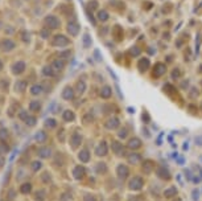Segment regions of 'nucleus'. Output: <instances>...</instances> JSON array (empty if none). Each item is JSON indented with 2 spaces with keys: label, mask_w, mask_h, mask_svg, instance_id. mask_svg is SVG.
<instances>
[{
  "label": "nucleus",
  "mask_w": 202,
  "mask_h": 201,
  "mask_svg": "<svg viewBox=\"0 0 202 201\" xmlns=\"http://www.w3.org/2000/svg\"><path fill=\"white\" fill-rule=\"evenodd\" d=\"M44 23H45L46 28H49V29H57V28H59V25H61L59 19L54 15H48L45 17V20H44Z\"/></svg>",
  "instance_id": "nucleus-1"
},
{
  "label": "nucleus",
  "mask_w": 202,
  "mask_h": 201,
  "mask_svg": "<svg viewBox=\"0 0 202 201\" xmlns=\"http://www.w3.org/2000/svg\"><path fill=\"white\" fill-rule=\"evenodd\" d=\"M41 167H42V163L38 162V160H34V162H32V164H30V168L33 172H38L41 170Z\"/></svg>",
  "instance_id": "nucleus-40"
},
{
  "label": "nucleus",
  "mask_w": 202,
  "mask_h": 201,
  "mask_svg": "<svg viewBox=\"0 0 202 201\" xmlns=\"http://www.w3.org/2000/svg\"><path fill=\"white\" fill-rule=\"evenodd\" d=\"M70 44V40L66 37L65 35H55L53 40H51V45L53 46H59V48H62V46H67Z\"/></svg>",
  "instance_id": "nucleus-2"
},
{
  "label": "nucleus",
  "mask_w": 202,
  "mask_h": 201,
  "mask_svg": "<svg viewBox=\"0 0 202 201\" xmlns=\"http://www.w3.org/2000/svg\"><path fill=\"white\" fill-rule=\"evenodd\" d=\"M30 191H32V184H30V183H24L23 185L20 187V192H21L23 195L30 193Z\"/></svg>",
  "instance_id": "nucleus-33"
},
{
  "label": "nucleus",
  "mask_w": 202,
  "mask_h": 201,
  "mask_svg": "<svg viewBox=\"0 0 202 201\" xmlns=\"http://www.w3.org/2000/svg\"><path fill=\"white\" fill-rule=\"evenodd\" d=\"M111 95H112V89L110 86H103L101 89V97L105 99H108Z\"/></svg>",
  "instance_id": "nucleus-26"
},
{
  "label": "nucleus",
  "mask_w": 202,
  "mask_h": 201,
  "mask_svg": "<svg viewBox=\"0 0 202 201\" xmlns=\"http://www.w3.org/2000/svg\"><path fill=\"white\" fill-rule=\"evenodd\" d=\"M176 201H181V200H180V199H177V200H176Z\"/></svg>",
  "instance_id": "nucleus-59"
},
{
  "label": "nucleus",
  "mask_w": 202,
  "mask_h": 201,
  "mask_svg": "<svg viewBox=\"0 0 202 201\" xmlns=\"http://www.w3.org/2000/svg\"><path fill=\"white\" fill-rule=\"evenodd\" d=\"M154 170V163L152 160H144V163H143V171H144L145 175H149L152 174Z\"/></svg>",
  "instance_id": "nucleus-18"
},
{
  "label": "nucleus",
  "mask_w": 202,
  "mask_h": 201,
  "mask_svg": "<svg viewBox=\"0 0 202 201\" xmlns=\"http://www.w3.org/2000/svg\"><path fill=\"white\" fill-rule=\"evenodd\" d=\"M25 69H27V65H25V62H24V61H16L13 65H12V73L16 74V75L24 73Z\"/></svg>",
  "instance_id": "nucleus-7"
},
{
  "label": "nucleus",
  "mask_w": 202,
  "mask_h": 201,
  "mask_svg": "<svg viewBox=\"0 0 202 201\" xmlns=\"http://www.w3.org/2000/svg\"><path fill=\"white\" fill-rule=\"evenodd\" d=\"M0 90H3V91L8 90V81L7 79H2V81H0Z\"/></svg>",
  "instance_id": "nucleus-45"
},
{
  "label": "nucleus",
  "mask_w": 202,
  "mask_h": 201,
  "mask_svg": "<svg viewBox=\"0 0 202 201\" xmlns=\"http://www.w3.org/2000/svg\"><path fill=\"white\" fill-rule=\"evenodd\" d=\"M95 154L98 156H106L108 154V146H107L106 142H101L95 148Z\"/></svg>",
  "instance_id": "nucleus-12"
},
{
  "label": "nucleus",
  "mask_w": 202,
  "mask_h": 201,
  "mask_svg": "<svg viewBox=\"0 0 202 201\" xmlns=\"http://www.w3.org/2000/svg\"><path fill=\"white\" fill-rule=\"evenodd\" d=\"M141 160H143V158L139 152H131V154L127 155V162L129 164H140Z\"/></svg>",
  "instance_id": "nucleus-10"
},
{
  "label": "nucleus",
  "mask_w": 202,
  "mask_h": 201,
  "mask_svg": "<svg viewBox=\"0 0 202 201\" xmlns=\"http://www.w3.org/2000/svg\"><path fill=\"white\" fill-rule=\"evenodd\" d=\"M62 118H63V120H66V122H73L75 119V114H74V111H71V110H65L62 112Z\"/></svg>",
  "instance_id": "nucleus-25"
},
{
  "label": "nucleus",
  "mask_w": 202,
  "mask_h": 201,
  "mask_svg": "<svg viewBox=\"0 0 202 201\" xmlns=\"http://www.w3.org/2000/svg\"><path fill=\"white\" fill-rule=\"evenodd\" d=\"M143 120H145L144 123H149V120H151V116H149V114L147 111L143 112Z\"/></svg>",
  "instance_id": "nucleus-49"
},
{
  "label": "nucleus",
  "mask_w": 202,
  "mask_h": 201,
  "mask_svg": "<svg viewBox=\"0 0 202 201\" xmlns=\"http://www.w3.org/2000/svg\"><path fill=\"white\" fill-rule=\"evenodd\" d=\"M180 77H181V71H180V69H178V68H177V69H174V70H173V73H172V78H176V79H178Z\"/></svg>",
  "instance_id": "nucleus-47"
},
{
  "label": "nucleus",
  "mask_w": 202,
  "mask_h": 201,
  "mask_svg": "<svg viewBox=\"0 0 202 201\" xmlns=\"http://www.w3.org/2000/svg\"><path fill=\"white\" fill-rule=\"evenodd\" d=\"M98 7V3L97 2H90V8H93V9H95V8Z\"/></svg>",
  "instance_id": "nucleus-54"
},
{
  "label": "nucleus",
  "mask_w": 202,
  "mask_h": 201,
  "mask_svg": "<svg viewBox=\"0 0 202 201\" xmlns=\"http://www.w3.org/2000/svg\"><path fill=\"white\" fill-rule=\"evenodd\" d=\"M75 90H77V93L79 95H82L86 91V82L85 81H78L77 85H75Z\"/></svg>",
  "instance_id": "nucleus-30"
},
{
  "label": "nucleus",
  "mask_w": 202,
  "mask_h": 201,
  "mask_svg": "<svg viewBox=\"0 0 202 201\" xmlns=\"http://www.w3.org/2000/svg\"><path fill=\"white\" fill-rule=\"evenodd\" d=\"M116 175H118V177L120 180H126L127 177H128V175H129L128 167H127L126 164H119V166L116 167Z\"/></svg>",
  "instance_id": "nucleus-5"
},
{
  "label": "nucleus",
  "mask_w": 202,
  "mask_h": 201,
  "mask_svg": "<svg viewBox=\"0 0 202 201\" xmlns=\"http://www.w3.org/2000/svg\"><path fill=\"white\" fill-rule=\"evenodd\" d=\"M21 40L24 42H28L30 40V35H29V32H27V31H23L21 32Z\"/></svg>",
  "instance_id": "nucleus-44"
},
{
  "label": "nucleus",
  "mask_w": 202,
  "mask_h": 201,
  "mask_svg": "<svg viewBox=\"0 0 202 201\" xmlns=\"http://www.w3.org/2000/svg\"><path fill=\"white\" fill-rule=\"evenodd\" d=\"M45 195H46V192L44 189L37 191V192H36V200H37V201H44V200H45Z\"/></svg>",
  "instance_id": "nucleus-41"
},
{
  "label": "nucleus",
  "mask_w": 202,
  "mask_h": 201,
  "mask_svg": "<svg viewBox=\"0 0 202 201\" xmlns=\"http://www.w3.org/2000/svg\"><path fill=\"white\" fill-rule=\"evenodd\" d=\"M196 142L198 146H202V136H198V138H196Z\"/></svg>",
  "instance_id": "nucleus-55"
},
{
  "label": "nucleus",
  "mask_w": 202,
  "mask_h": 201,
  "mask_svg": "<svg viewBox=\"0 0 202 201\" xmlns=\"http://www.w3.org/2000/svg\"><path fill=\"white\" fill-rule=\"evenodd\" d=\"M46 138H48V135H46V132L45 131H37V134L34 135V140L37 143H44L46 140Z\"/></svg>",
  "instance_id": "nucleus-27"
},
{
  "label": "nucleus",
  "mask_w": 202,
  "mask_h": 201,
  "mask_svg": "<svg viewBox=\"0 0 202 201\" xmlns=\"http://www.w3.org/2000/svg\"><path fill=\"white\" fill-rule=\"evenodd\" d=\"M37 154H38V156L41 159H49L50 156H51V148H49V147H41V148H38Z\"/></svg>",
  "instance_id": "nucleus-20"
},
{
  "label": "nucleus",
  "mask_w": 202,
  "mask_h": 201,
  "mask_svg": "<svg viewBox=\"0 0 202 201\" xmlns=\"http://www.w3.org/2000/svg\"><path fill=\"white\" fill-rule=\"evenodd\" d=\"M9 152V146L5 142H0V155H5Z\"/></svg>",
  "instance_id": "nucleus-36"
},
{
  "label": "nucleus",
  "mask_w": 202,
  "mask_h": 201,
  "mask_svg": "<svg viewBox=\"0 0 202 201\" xmlns=\"http://www.w3.org/2000/svg\"><path fill=\"white\" fill-rule=\"evenodd\" d=\"M16 106H17V104H12V106L9 107V110H8V111H9V112H8V114H9V116H13V115H15V112H13V108H15Z\"/></svg>",
  "instance_id": "nucleus-52"
},
{
  "label": "nucleus",
  "mask_w": 202,
  "mask_h": 201,
  "mask_svg": "<svg viewBox=\"0 0 202 201\" xmlns=\"http://www.w3.org/2000/svg\"><path fill=\"white\" fill-rule=\"evenodd\" d=\"M3 70V62H2V60H0V71Z\"/></svg>",
  "instance_id": "nucleus-58"
},
{
  "label": "nucleus",
  "mask_w": 202,
  "mask_h": 201,
  "mask_svg": "<svg viewBox=\"0 0 202 201\" xmlns=\"http://www.w3.org/2000/svg\"><path fill=\"white\" fill-rule=\"evenodd\" d=\"M66 56H70V50H66V52H63V53H61V58L66 57Z\"/></svg>",
  "instance_id": "nucleus-56"
},
{
  "label": "nucleus",
  "mask_w": 202,
  "mask_h": 201,
  "mask_svg": "<svg viewBox=\"0 0 202 201\" xmlns=\"http://www.w3.org/2000/svg\"><path fill=\"white\" fill-rule=\"evenodd\" d=\"M143 185H144V180L140 176H133L128 183V188L131 191H140Z\"/></svg>",
  "instance_id": "nucleus-3"
},
{
  "label": "nucleus",
  "mask_w": 202,
  "mask_h": 201,
  "mask_svg": "<svg viewBox=\"0 0 202 201\" xmlns=\"http://www.w3.org/2000/svg\"><path fill=\"white\" fill-rule=\"evenodd\" d=\"M149 65H151V62H149L148 58H141L140 61H139V64H137V68H139V70H140V71H147L149 69Z\"/></svg>",
  "instance_id": "nucleus-23"
},
{
  "label": "nucleus",
  "mask_w": 202,
  "mask_h": 201,
  "mask_svg": "<svg viewBox=\"0 0 202 201\" xmlns=\"http://www.w3.org/2000/svg\"><path fill=\"white\" fill-rule=\"evenodd\" d=\"M127 147L129 150H139L141 147V140L139 138H131L128 140V143H127Z\"/></svg>",
  "instance_id": "nucleus-17"
},
{
  "label": "nucleus",
  "mask_w": 202,
  "mask_h": 201,
  "mask_svg": "<svg viewBox=\"0 0 202 201\" xmlns=\"http://www.w3.org/2000/svg\"><path fill=\"white\" fill-rule=\"evenodd\" d=\"M42 180L45 183H48V181H50V176H49V174H48V172H45V174L42 175Z\"/></svg>",
  "instance_id": "nucleus-51"
},
{
  "label": "nucleus",
  "mask_w": 202,
  "mask_h": 201,
  "mask_svg": "<svg viewBox=\"0 0 202 201\" xmlns=\"http://www.w3.org/2000/svg\"><path fill=\"white\" fill-rule=\"evenodd\" d=\"M57 126V120L53 119V118H48L45 119V127L46 128H54Z\"/></svg>",
  "instance_id": "nucleus-39"
},
{
  "label": "nucleus",
  "mask_w": 202,
  "mask_h": 201,
  "mask_svg": "<svg viewBox=\"0 0 202 201\" xmlns=\"http://www.w3.org/2000/svg\"><path fill=\"white\" fill-rule=\"evenodd\" d=\"M198 199H200V196H198V191H197V189H194V191H193V200H194V201H197Z\"/></svg>",
  "instance_id": "nucleus-53"
},
{
  "label": "nucleus",
  "mask_w": 202,
  "mask_h": 201,
  "mask_svg": "<svg viewBox=\"0 0 202 201\" xmlns=\"http://www.w3.org/2000/svg\"><path fill=\"white\" fill-rule=\"evenodd\" d=\"M50 66L53 68L54 71H61V70L65 69V61H63L62 58H57V60H54Z\"/></svg>",
  "instance_id": "nucleus-19"
},
{
  "label": "nucleus",
  "mask_w": 202,
  "mask_h": 201,
  "mask_svg": "<svg viewBox=\"0 0 202 201\" xmlns=\"http://www.w3.org/2000/svg\"><path fill=\"white\" fill-rule=\"evenodd\" d=\"M15 48H16V44L12 41L11 38H5V40H3V41H2L3 52H11V50H13Z\"/></svg>",
  "instance_id": "nucleus-14"
},
{
  "label": "nucleus",
  "mask_w": 202,
  "mask_h": 201,
  "mask_svg": "<svg viewBox=\"0 0 202 201\" xmlns=\"http://www.w3.org/2000/svg\"><path fill=\"white\" fill-rule=\"evenodd\" d=\"M8 135H9V132H8L7 128H4V127L0 128V142H7Z\"/></svg>",
  "instance_id": "nucleus-35"
},
{
  "label": "nucleus",
  "mask_w": 202,
  "mask_h": 201,
  "mask_svg": "<svg viewBox=\"0 0 202 201\" xmlns=\"http://www.w3.org/2000/svg\"><path fill=\"white\" fill-rule=\"evenodd\" d=\"M98 20H101V21H107L108 20V12L102 9L98 12Z\"/></svg>",
  "instance_id": "nucleus-37"
},
{
  "label": "nucleus",
  "mask_w": 202,
  "mask_h": 201,
  "mask_svg": "<svg viewBox=\"0 0 202 201\" xmlns=\"http://www.w3.org/2000/svg\"><path fill=\"white\" fill-rule=\"evenodd\" d=\"M36 122H37V119H36V116H32V115H29L28 118L24 120V123L27 124V126H29V127H33V126H36Z\"/></svg>",
  "instance_id": "nucleus-38"
},
{
  "label": "nucleus",
  "mask_w": 202,
  "mask_h": 201,
  "mask_svg": "<svg viewBox=\"0 0 202 201\" xmlns=\"http://www.w3.org/2000/svg\"><path fill=\"white\" fill-rule=\"evenodd\" d=\"M67 33L70 36H73V37H75L79 33V25L75 21H70L67 24Z\"/></svg>",
  "instance_id": "nucleus-16"
},
{
  "label": "nucleus",
  "mask_w": 202,
  "mask_h": 201,
  "mask_svg": "<svg viewBox=\"0 0 202 201\" xmlns=\"http://www.w3.org/2000/svg\"><path fill=\"white\" fill-rule=\"evenodd\" d=\"M82 144V135L81 134H78V132H73L70 136V146L71 148H78L79 146Z\"/></svg>",
  "instance_id": "nucleus-8"
},
{
  "label": "nucleus",
  "mask_w": 202,
  "mask_h": 201,
  "mask_svg": "<svg viewBox=\"0 0 202 201\" xmlns=\"http://www.w3.org/2000/svg\"><path fill=\"white\" fill-rule=\"evenodd\" d=\"M105 126H106V128H108V130H116V128L120 126V122H119V119L116 116H111V118L107 119Z\"/></svg>",
  "instance_id": "nucleus-11"
},
{
  "label": "nucleus",
  "mask_w": 202,
  "mask_h": 201,
  "mask_svg": "<svg viewBox=\"0 0 202 201\" xmlns=\"http://www.w3.org/2000/svg\"><path fill=\"white\" fill-rule=\"evenodd\" d=\"M85 175H86V170H85V167L83 166H75L73 168V177L75 180H81L85 177Z\"/></svg>",
  "instance_id": "nucleus-9"
},
{
  "label": "nucleus",
  "mask_w": 202,
  "mask_h": 201,
  "mask_svg": "<svg viewBox=\"0 0 202 201\" xmlns=\"http://www.w3.org/2000/svg\"><path fill=\"white\" fill-rule=\"evenodd\" d=\"M28 116H29V114H28V111H25V110H21V111L19 112V118L21 119L23 122H24V120H25V119L28 118Z\"/></svg>",
  "instance_id": "nucleus-46"
},
{
  "label": "nucleus",
  "mask_w": 202,
  "mask_h": 201,
  "mask_svg": "<svg viewBox=\"0 0 202 201\" xmlns=\"http://www.w3.org/2000/svg\"><path fill=\"white\" fill-rule=\"evenodd\" d=\"M82 41H83V48H86V49H89L91 46V44H93V40H91L90 35L89 33H85L82 37Z\"/></svg>",
  "instance_id": "nucleus-31"
},
{
  "label": "nucleus",
  "mask_w": 202,
  "mask_h": 201,
  "mask_svg": "<svg viewBox=\"0 0 202 201\" xmlns=\"http://www.w3.org/2000/svg\"><path fill=\"white\" fill-rule=\"evenodd\" d=\"M3 166H4V158H3L2 155H0V168H2Z\"/></svg>",
  "instance_id": "nucleus-57"
},
{
  "label": "nucleus",
  "mask_w": 202,
  "mask_h": 201,
  "mask_svg": "<svg viewBox=\"0 0 202 201\" xmlns=\"http://www.w3.org/2000/svg\"><path fill=\"white\" fill-rule=\"evenodd\" d=\"M166 71V66L164 64L161 62H157L156 65H154V69H153V77H161V75H164Z\"/></svg>",
  "instance_id": "nucleus-13"
},
{
  "label": "nucleus",
  "mask_w": 202,
  "mask_h": 201,
  "mask_svg": "<svg viewBox=\"0 0 202 201\" xmlns=\"http://www.w3.org/2000/svg\"><path fill=\"white\" fill-rule=\"evenodd\" d=\"M201 110H202V103H201Z\"/></svg>",
  "instance_id": "nucleus-60"
},
{
  "label": "nucleus",
  "mask_w": 202,
  "mask_h": 201,
  "mask_svg": "<svg viewBox=\"0 0 202 201\" xmlns=\"http://www.w3.org/2000/svg\"><path fill=\"white\" fill-rule=\"evenodd\" d=\"M40 36H41L42 38H49L50 37V29L49 28H42V29L40 31Z\"/></svg>",
  "instance_id": "nucleus-42"
},
{
  "label": "nucleus",
  "mask_w": 202,
  "mask_h": 201,
  "mask_svg": "<svg viewBox=\"0 0 202 201\" xmlns=\"http://www.w3.org/2000/svg\"><path fill=\"white\" fill-rule=\"evenodd\" d=\"M42 74L45 75V77H54L55 71L53 70V68H51V66H44V69H42Z\"/></svg>",
  "instance_id": "nucleus-34"
},
{
  "label": "nucleus",
  "mask_w": 202,
  "mask_h": 201,
  "mask_svg": "<svg viewBox=\"0 0 202 201\" xmlns=\"http://www.w3.org/2000/svg\"><path fill=\"white\" fill-rule=\"evenodd\" d=\"M111 150H112L114 154H116L118 156L126 155L124 147H123V144H122V143H119L118 140H112V143H111Z\"/></svg>",
  "instance_id": "nucleus-6"
},
{
  "label": "nucleus",
  "mask_w": 202,
  "mask_h": 201,
  "mask_svg": "<svg viewBox=\"0 0 202 201\" xmlns=\"http://www.w3.org/2000/svg\"><path fill=\"white\" fill-rule=\"evenodd\" d=\"M83 201H97V199L93 195H85L83 196Z\"/></svg>",
  "instance_id": "nucleus-48"
},
{
  "label": "nucleus",
  "mask_w": 202,
  "mask_h": 201,
  "mask_svg": "<svg viewBox=\"0 0 202 201\" xmlns=\"http://www.w3.org/2000/svg\"><path fill=\"white\" fill-rule=\"evenodd\" d=\"M131 54H132V56H139V54H140V49H137L136 46L132 48V49H131Z\"/></svg>",
  "instance_id": "nucleus-50"
},
{
  "label": "nucleus",
  "mask_w": 202,
  "mask_h": 201,
  "mask_svg": "<svg viewBox=\"0 0 202 201\" xmlns=\"http://www.w3.org/2000/svg\"><path fill=\"white\" fill-rule=\"evenodd\" d=\"M78 159L81 160L82 163H87V162H90V152L89 150H81L78 152Z\"/></svg>",
  "instance_id": "nucleus-22"
},
{
  "label": "nucleus",
  "mask_w": 202,
  "mask_h": 201,
  "mask_svg": "<svg viewBox=\"0 0 202 201\" xmlns=\"http://www.w3.org/2000/svg\"><path fill=\"white\" fill-rule=\"evenodd\" d=\"M29 110L33 111V112H38L40 110H41V102H40V100H30Z\"/></svg>",
  "instance_id": "nucleus-29"
},
{
  "label": "nucleus",
  "mask_w": 202,
  "mask_h": 201,
  "mask_svg": "<svg viewBox=\"0 0 202 201\" xmlns=\"http://www.w3.org/2000/svg\"><path fill=\"white\" fill-rule=\"evenodd\" d=\"M74 95H75V91H74L73 87H70V86H66L65 89L62 90V98L65 100L74 99Z\"/></svg>",
  "instance_id": "nucleus-15"
},
{
  "label": "nucleus",
  "mask_w": 202,
  "mask_h": 201,
  "mask_svg": "<svg viewBox=\"0 0 202 201\" xmlns=\"http://www.w3.org/2000/svg\"><path fill=\"white\" fill-rule=\"evenodd\" d=\"M127 135H128V130H127V128H120V130H119V132H118V136H119L120 139H126Z\"/></svg>",
  "instance_id": "nucleus-43"
},
{
  "label": "nucleus",
  "mask_w": 202,
  "mask_h": 201,
  "mask_svg": "<svg viewBox=\"0 0 202 201\" xmlns=\"http://www.w3.org/2000/svg\"><path fill=\"white\" fill-rule=\"evenodd\" d=\"M156 175H157V177H160L161 180H169L170 177H172L169 170L165 166H158L156 168Z\"/></svg>",
  "instance_id": "nucleus-4"
},
{
  "label": "nucleus",
  "mask_w": 202,
  "mask_h": 201,
  "mask_svg": "<svg viewBox=\"0 0 202 201\" xmlns=\"http://www.w3.org/2000/svg\"><path fill=\"white\" fill-rule=\"evenodd\" d=\"M27 86H28V82L25 79H19V81L15 83V90L19 91V93H23V91L27 89Z\"/></svg>",
  "instance_id": "nucleus-24"
},
{
  "label": "nucleus",
  "mask_w": 202,
  "mask_h": 201,
  "mask_svg": "<svg viewBox=\"0 0 202 201\" xmlns=\"http://www.w3.org/2000/svg\"><path fill=\"white\" fill-rule=\"evenodd\" d=\"M95 171H97V174L98 175H105L106 172H107V164L106 163H98L97 166H95Z\"/></svg>",
  "instance_id": "nucleus-28"
},
{
  "label": "nucleus",
  "mask_w": 202,
  "mask_h": 201,
  "mask_svg": "<svg viewBox=\"0 0 202 201\" xmlns=\"http://www.w3.org/2000/svg\"><path fill=\"white\" fill-rule=\"evenodd\" d=\"M177 192L178 191H177L176 187H169L162 192V195H164L165 199H172V197H174V196H177Z\"/></svg>",
  "instance_id": "nucleus-21"
},
{
  "label": "nucleus",
  "mask_w": 202,
  "mask_h": 201,
  "mask_svg": "<svg viewBox=\"0 0 202 201\" xmlns=\"http://www.w3.org/2000/svg\"><path fill=\"white\" fill-rule=\"evenodd\" d=\"M42 90H44V87H42V85H33L30 87V94L32 95H38V94H41L42 93Z\"/></svg>",
  "instance_id": "nucleus-32"
}]
</instances>
